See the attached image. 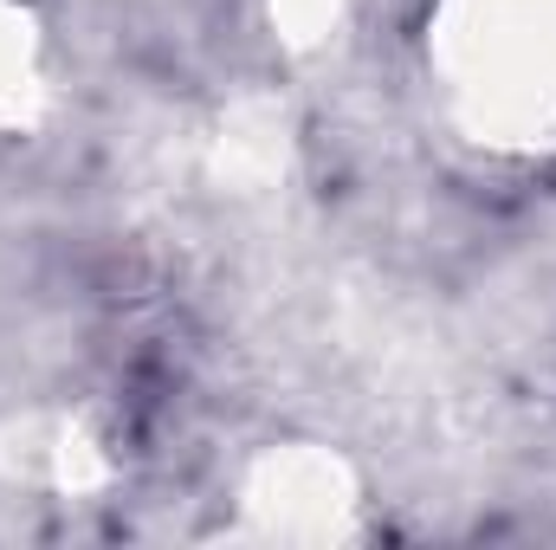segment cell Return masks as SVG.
<instances>
[{"instance_id":"cell-3","label":"cell","mask_w":556,"mask_h":550,"mask_svg":"<svg viewBox=\"0 0 556 550\" xmlns=\"http://www.w3.org/2000/svg\"><path fill=\"white\" fill-rule=\"evenodd\" d=\"M46 104V39L20 0H0V124H33Z\"/></svg>"},{"instance_id":"cell-1","label":"cell","mask_w":556,"mask_h":550,"mask_svg":"<svg viewBox=\"0 0 556 550\" xmlns=\"http://www.w3.org/2000/svg\"><path fill=\"white\" fill-rule=\"evenodd\" d=\"M433 65L479 142H556V0H440Z\"/></svg>"},{"instance_id":"cell-4","label":"cell","mask_w":556,"mask_h":550,"mask_svg":"<svg viewBox=\"0 0 556 550\" xmlns=\"http://www.w3.org/2000/svg\"><path fill=\"white\" fill-rule=\"evenodd\" d=\"M273 20L285 26V39L311 46V39H324L337 26V0H273Z\"/></svg>"},{"instance_id":"cell-2","label":"cell","mask_w":556,"mask_h":550,"mask_svg":"<svg viewBox=\"0 0 556 550\" xmlns=\"http://www.w3.org/2000/svg\"><path fill=\"white\" fill-rule=\"evenodd\" d=\"M247 505L266 518L273 538H324V532H343V512H350V473H343L330 453L278 447L273 460L253 473Z\"/></svg>"}]
</instances>
